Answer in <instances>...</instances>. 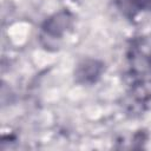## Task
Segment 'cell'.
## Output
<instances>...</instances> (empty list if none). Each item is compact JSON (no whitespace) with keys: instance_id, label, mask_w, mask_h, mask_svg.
Masks as SVG:
<instances>
[{"instance_id":"6da1fadb","label":"cell","mask_w":151,"mask_h":151,"mask_svg":"<svg viewBox=\"0 0 151 151\" xmlns=\"http://www.w3.org/2000/svg\"><path fill=\"white\" fill-rule=\"evenodd\" d=\"M103 72V64L98 60L87 59L81 61L76 70V79L81 84L94 83Z\"/></svg>"},{"instance_id":"7a4b0ae2","label":"cell","mask_w":151,"mask_h":151,"mask_svg":"<svg viewBox=\"0 0 151 151\" xmlns=\"http://www.w3.org/2000/svg\"><path fill=\"white\" fill-rule=\"evenodd\" d=\"M71 20L72 18L68 12H60L45 22L44 31L53 37H60L65 32V29L71 25Z\"/></svg>"},{"instance_id":"3957f363","label":"cell","mask_w":151,"mask_h":151,"mask_svg":"<svg viewBox=\"0 0 151 151\" xmlns=\"http://www.w3.org/2000/svg\"><path fill=\"white\" fill-rule=\"evenodd\" d=\"M133 6L139 9L151 11V0H129Z\"/></svg>"},{"instance_id":"277c9868","label":"cell","mask_w":151,"mask_h":151,"mask_svg":"<svg viewBox=\"0 0 151 151\" xmlns=\"http://www.w3.org/2000/svg\"><path fill=\"white\" fill-rule=\"evenodd\" d=\"M150 64H151V61H150Z\"/></svg>"}]
</instances>
